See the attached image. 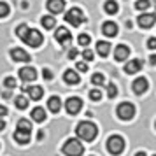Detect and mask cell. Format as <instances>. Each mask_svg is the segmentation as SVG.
<instances>
[{
    "mask_svg": "<svg viewBox=\"0 0 156 156\" xmlns=\"http://www.w3.org/2000/svg\"><path fill=\"white\" fill-rule=\"evenodd\" d=\"M76 133H77V137L81 140L91 142V140H95L98 130H97V125L91 123V121H81L77 125V128H76Z\"/></svg>",
    "mask_w": 156,
    "mask_h": 156,
    "instance_id": "6da1fadb",
    "label": "cell"
},
{
    "mask_svg": "<svg viewBox=\"0 0 156 156\" xmlns=\"http://www.w3.org/2000/svg\"><path fill=\"white\" fill-rule=\"evenodd\" d=\"M21 41H23L25 44L32 46V48H39V46L42 44L44 37H42V34H41L39 30H35V28H28L27 32H25V35L21 37Z\"/></svg>",
    "mask_w": 156,
    "mask_h": 156,
    "instance_id": "7a4b0ae2",
    "label": "cell"
},
{
    "mask_svg": "<svg viewBox=\"0 0 156 156\" xmlns=\"http://www.w3.org/2000/svg\"><path fill=\"white\" fill-rule=\"evenodd\" d=\"M84 151V146L81 144L79 139H69L63 144V153L67 156H81Z\"/></svg>",
    "mask_w": 156,
    "mask_h": 156,
    "instance_id": "3957f363",
    "label": "cell"
},
{
    "mask_svg": "<svg viewBox=\"0 0 156 156\" xmlns=\"http://www.w3.org/2000/svg\"><path fill=\"white\" fill-rule=\"evenodd\" d=\"M123 149H125V140H123V137L119 135H111L109 139H107V151L111 153V154L118 156L123 153Z\"/></svg>",
    "mask_w": 156,
    "mask_h": 156,
    "instance_id": "277c9868",
    "label": "cell"
},
{
    "mask_svg": "<svg viewBox=\"0 0 156 156\" xmlns=\"http://www.w3.org/2000/svg\"><path fill=\"white\" fill-rule=\"evenodd\" d=\"M65 21L69 23V25H72V27H79V25H83V23L86 21V18H84V14H83L81 9L72 7L70 11L65 12Z\"/></svg>",
    "mask_w": 156,
    "mask_h": 156,
    "instance_id": "5b68a950",
    "label": "cell"
},
{
    "mask_svg": "<svg viewBox=\"0 0 156 156\" xmlns=\"http://www.w3.org/2000/svg\"><path fill=\"white\" fill-rule=\"evenodd\" d=\"M116 112L119 116V119L130 121L135 116V107H133V104H130V102H123V104L118 105V111H116Z\"/></svg>",
    "mask_w": 156,
    "mask_h": 156,
    "instance_id": "8992f818",
    "label": "cell"
},
{
    "mask_svg": "<svg viewBox=\"0 0 156 156\" xmlns=\"http://www.w3.org/2000/svg\"><path fill=\"white\" fill-rule=\"evenodd\" d=\"M81 107H83V100L79 98V97H70L65 102V109H67L69 114H77L81 111Z\"/></svg>",
    "mask_w": 156,
    "mask_h": 156,
    "instance_id": "52a82bcc",
    "label": "cell"
},
{
    "mask_svg": "<svg viewBox=\"0 0 156 156\" xmlns=\"http://www.w3.org/2000/svg\"><path fill=\"white\" fill-rule=\"evenodd\" d=\"M55 39H56L58 42H62L63 46H67V44L72 42V34L65 27H58L56 34H55Z\"/></svg>",
    "mask_w": 156,
    "mask_h": 156,
    "instance_id": "ba28073f",
    "label": "cell"
},
{
    "mask_svg": "<svg viewBox=\"0 0 156 156\" xmlns=\"http://www.w3.org/2000/svg\"><path fill=\"white\" fill-rule=\"evenodd\" d=\"M20 79L25 81V83H32V81L37 79V70L34 67H23L20 70Z\"/></svg>",
    "mask_w": 156,
    "mask_h": 156,
    "instance_id": "9c48e42d",
    "label": "cell"
},
{
    "mask_svg": "<svg viewBox=\"0 0 156 156\" xmlns=\"http://www.w3.org/2000/svg\"><path fill=\"white\" fill-rule=\"evenodd\" d=\"M48 11H49L51 14H60V12H63L65 9V2L63 0H48Z\"/></svg>",
    "mask_w": 156,
    "mask_h": 156,
    "instance_id": "30bf717a",
    "label": "cell"
},
{
    "mask_svg": "<svg viewBox=\"0 0 156 156\" xmlns=\"http://www.w3.org/2000/svg\"><path fill=\"white\" fill-rule=\"evenodd\" d=\"M11 58L14 60V62H30L32 58L27 51H23L21 48H14V49H11Z\"/></svg>",
    "mask_w": 156,
    "mask_h": 156,
    "instance_id": "8fae6325",
    "label": "cell"
},
{
    "mask_svg": "<svg viewBox=\"0 0 156 156\" xmlns=\"http://www.w3.org/2000/svg\"><path fill=\"white\" fill-rule=\"evenodd\" d=\"M147 79L146 77H139V79H135L133 81V84H132V88H133V91L137 93V95H142V93H146L147 91Z\"/></svg>",
    "mask_w": 156,
    "mask_h": 156,
    "instance_id": "7c38bea8",
    "label": "cell"
},
{
    "mask_svg": "<svg viewBox=\"0 0 156 156\" xmlns=\"http://www.w3.org/2000/svg\"><path fill=\"white\" fill-rule=\"evenodd\" d=\"M21 90L25 93H28L32 100H39L44 95V88H41V86H25V88H21Z\"/></svg>",
    "mask_w": 156,
    "mask_h": 156,
    "instance_id": "4fadbf2b",
    "label": "cell"
},
{
    "mask_svg": "<svg viewBox=\"0 0 156 156\" xmlns=\"http://www.w3.org/2000/svg\"><path fill=\"white\" fill-rule=\"evenodd\" d=\"M154 21H156L154 14H142V16H139V20H137V23H139L140 28H151V27L154 25Z\"/></svg>",
    "mask_w": 156,
    "mask_h": 156,
    "instance_id": "5bb4252c",
    "label": "cell"
},
{
    "mask_svg": "<svg viewBox=\"0 0 156 156\" xmlns=\"http://www.w3.org/2000/svg\"><path fill=\"white\" fill-rule=\"evenodd\" d=\"M30 135H32V132H28V130L16 128V132H14V140L18 142V144H28V142H30Z\"/></svg>",
    "mask_w": 156,
    "mask_h": 156,
    "instance_id": "9a60e30c",
    "label": "cell"
},
{
    "mask_svg": "<svg viewBox=\"0 0 156 156\" xmlns=\"http://www.w3.org/2000/svg\"><path fill=\"white\" fill-rule=\"evenodd\" d=\"M128 55H130V48H128V46H125V44H121V46H118V48L114 49V58H116L118 62L126 60Z\"/></svg>",
    "mask_w": 156,
    "mask_h": 156,
    "instance_id": "2e32d148",
    "label": "cell"
},
{
    "mask_svg": "<svg viewBox=\"0 0 156 156\" xmlns=\"http://www.w3.org/2000/svg\"><path fill=\"white\" fill-rule=\"evenodd\" d=\"M102 32H104V35L107 37H116L118 35V25L112 21H105L102 25Z\"/></svg>",
    "mask_w": 156,
    "mask_h": 156,
    "instance_id": "e0dca14e",
    "label": "cell"
},
{
    "mask_svg": "<svg viewBox=\"0 0 156 156\" xmlns=\"http://www.w3.org/2000/svg\"><path fill=\"white\" fill-rule=\"evenodd\" d=\"M140 69H142L140 60H128V63L125 65V72H126V74H137Z\"/></svg>",
    "mask_w": 156,
    "mask_h": 156,
    "instance_id": "ac0fdd59",
    "label": "cell"
},
{
    "mask_svg": "<svg viewBox=\"0 0 156 156\" xmlns=\"http://www.w3.org/2000/svg\"><path fill=\"white\" fill-rule=\"evenodd\" d=\"M63 79H65V83L67 84H77L79 83V74L76 70H65V74H63Z\"/></svg>",
    "mask_w": 156,
    "mask_h": 156,
    "instance_id": "d6986e66",
    "label": "cell"
},
{
    "mask_svg": "<svg viewBox=\"0 0 156 156\" xmlns=\"http://www.w3.org/2000/svg\"><path fill=\"white\" fill-rule=\"evenodd\" d=\"M32 119L34 121H37V123H42L44 119H46V111H44L42 107H35L34 111H32Z\"/></svg>",
    "mask_w": 156,
    "mask_h": 156,
    "instance_id": "ffe728a7",
    "label": "cell"
},
{
    "mask_svg": "<svg viewBox=\"0 0 156 156\" xmlns=\"http://www.w3.org/2000/svg\"><path fill=\"white\" fill-rule=\"evenodd\" d=\"M48 107H49L51 112H60V109H62V100L58 98V97H51L48 100Z\"/></svg>",
    "mask_w": 156,
    "mask_h": 156,
    "instance_id": "44dd1931",
    "label": "cell"
},
{
    "mask_svg": "<svg viewBox=\"0 0 156 156\" xmlns=\"http://www.w3.org/2000/svg\"><path fill=\"white\" fill-rule=\"evenodd\" d=\"M97 53H98L100 56H107V55L111 53V44L105 42V41L98 42V44H97Z\"/></svg>",
    "mask_w": 156,
    "mask_h": 156,
    "instance_id": "7402d4cb",
    "label": "cell"
},
{
    "mask_svg": "<svg viewBox=\"0 0 156 156\" xmlns=\"http://www.w3.org/2000/svg\"><path fill=\"white\" fill-rule=\"evenodd\" d=\"M104 9H105L107 14H116V12L119 11V5H118V2H114V0H107L105 4H104Z\"/></svg>",
    "mask_w": 156,
    "mask_h": 156,
    "instance_id": "603a6c76",
    "label": "cell"
},
{
    "mask_svg": "<svg viewBox=\"0 0 156 156\" xmlns=\"http://www.w3.org/2000/svg\"><path fill=\"white\" fill-rule=\"evenodd\" d=\"M41 23H42V27L44 28H55V25H56V20L53 18V16H42V20H41Z\"/></svg>",
    "mask_w": 156,
    "mask_h": 156,
    "instance_id": "cb8c5ba5",
    "label": "cell"
},
{
    "mask_svg": "<svg viewBox=\"0 0 156 156\" xmlns=\"http://www.w3.org/2000/svg\"><path fill=\"white\" fill-rule=\"evenodd\" d=\"M16 107L18 109H27L28 107V100H27V97H23V95H20V97H16Z\"/></svg>",
    "mask_w": 156,
    "mask_h": 156,
    "instance_id": "d4e9b609",
    "label": "cell"
},
{
    "mask_svg": "<svg viewBox=\"0 0 156 156\" xmlns=\"http://www.w3.org/2000/svg\"><path fill=\"white\" fill-rule=\"evenodd\" d=\"M91 83L95 86H102L104 83H105V77H104V74H93V77H91Z\"/></svg>",
    "mask_w": 156,
    "mask_h": 156,
    "instance_id": "484cf974",
    "label": "cell"
},
{
    "mask_svg": "<svg viewBox=\"0 0 156 156\" xmlns=\"http://www.w3.org/2000/svg\"><path fill=\"white\" fill-rule=\"evenodd\" d=\"M16 128H21V130H28V132H32V123H30L28 119H20L18 121V125H16Z\"/></svg>",
    "mask_w": 156,
    "mask_h": 156,
    "instance_id": "4316f807",
    "label": "cell"
},
{
    "mask_svg": "<svg viewBox=\"0 0 156 156\" xmlns=\"http://www.w3.org/2000/svg\"><path fill=\"white\" fill-rule=\"evenodd\" d=\"M116 95H118V86L114 84V83L107 84V97H109V98H114Z\"/></svg>",
    "mask_w": 156,
    "mask_h": 156,
    "instance_id": "83f0119b",
    "label": "cell"
},
{
    "mask_svg": "<svg viewBox=\"0 0 156 156\" xmlns=\"http://www.w3.org/2000/svg\"><path fill=\"white\" fill-rule=\"evenodd\" d=\"M135 7L139 9V11H146V9L151 7V2H149V0H139V2L135 4Z\"/></svg>",
    "mask_w": 156,
    "mask_h": 156,
    "instance_id": "f1b7e54d",
    "label": "cell"
},
{
    "mask_svg": "<svg viewBox=\"0 0 156 156\" xmlns=\"http://www.w3.org/2000/svg\"><path fill=\"white\" fill-rule=\"evenodd\" d=\"M77 41H79V44H81V46H84V48H86L88 44L91 42V37L88 35V34H81V35H79V39H77Z\"/></svg>",
    "mask_w": 156,
    "mask_h": 156,
    "instance_id": "f546056e",
    "label": "cell"
},
{
    "mask_svg": "<svg viewBox=\"0 0 156 156\" xmlns=\"http://www.w3.org/2000/svg\"><path fill=\"white\" fill-rule=\"evenodd\" d=\"M4 86H5V88H9V90L16 88V79L14 77H5V79H4Z\"/></svg>",
    "mask_w": 156,
    "mask_h": 156,
    "instance_id": "4dcf8cb0",
    "label": "cell"
},
{
    "mask_svg": "<svg viewBox=\"0 0 156 156\" xmlns=\"http://www.w3.org/2000/svg\"><path fill=\"white\" fill-rule=\"evenodd\" d=\"M9 14V5L5 2H0V18H5Z\"/></svg>",
    "mask_w": 156,
    "mask_h": 156,
    "instance_id": "1f68e13d",
    "label": "cell"
},
{
    "mask_svg": "<svg viewBox=\"0 0 156 156\" xmlns=\"http://www.w3.org/2000/svg\"><path fill=\"white\" fill-rule=\"evenodd\" d=\"M27 30H28V25H25V23H23V25H20V27L16 28V35L21 39V37L25 35V32H27Z\"/></svg>",
    "mask_w": 156,
    "mask_h": 156,
    "instance_id": "d6a6232c",
    "label": "cell"
},
{
    "mask_svg": "<svg viewBox=\"0 0 156 156\" xmlns=\"http://www.w3.org/2000/svg\"><path fill=\"white\" fill-rule=\"evenodd\" d=\"M90 98L95 100V102H98V100L102 98V93H100V90H91V91H90Z\"/></svg>",
    "mask_w": 156,
    "mask_h": 156,
    "instance_id": "836d02e7",
    "label": "cell"
},
{
    "mask_svg": "<svg viewBox=\"0 0 156 156\" xmlns=\"http://www.w3.org/2000/svg\"><path fill=\"white\" fill-rule=\"evenodd\" d=\"M83 58H84L86 62H88V60H93V51L88 49V48H84V51H83Z\"/></svg>",
    "mask_w": 156,
    "mask_h": 156,
    "instance_id": "e575fe53",
    "label": "cell"
},
{
    "mask_svg": "<svg viewBox=\"0 0 156 156\" xmlns=\"http://www.w3.org/2000/svg\"><path fill=\"white\" fill-rule=\"evenodd\" d=\"M77 70L79 72H86L88 70V63H86V62H77Z\"/></svg>",
    "mask_w": 156,
    "mask_h": 156,
    "instance_id": "d590c367",
    "label": "cell"
},
{
    "mask_svg": "<svg viewBox=\"0 0 156 156\" xmlns=\"http://www.w3.org/2000/svg\"><path fill=\"white\" fill-rule=\"evenodd\" d=\"M77 55H79V51L76 49V48H72V49L69 51V58H70V60H76V58H77Z\"/></svg>",
    "mask_w": 156,
    "mask_h": 156,
    "instance_id": "8d00e7d4",
    "label": "cell"
},
{
    "mask_svg": "<svg viewBox=\"0 0 156 156\" xmlns=\"http://www.w3.org/2000/svg\"><path fill=\"white\" fill-rule=\"evenodd\" d=\"M147 48H149V49H154V48H156V39H154V37H151V39L147 41Z\"/></svg>",
    "mask_w": 156,
    "mask_h": 156,
    "instance_id": "74e56055",
    "label": "cell"
},
{
    "mask_svg": "<svg viewBox=\"0 0 156 156\" xmlns=\"http://www.w3.org/2000/svg\"><path fill=\"white\" fill-rule=\"evenodd\" d=\"M42 76H44L46 79H53V72H51L49 69H44V70H42Z\"/></svg>",
    "mask_w": 156,
    "mask_h": 156,
    "instance_id": "f35d334b",
    "label": "cell"
},
{
    "mask_svg": "<svg viewBox=\"0 0 156 156\" xmlns=\"http://www.w3.org/2000/svg\"><path fill=\"white\" fill-rule=\"evenodd\" d=\"M5 114H7V107L0 105V118H2V116H5Z\"/></svg>",
    "mask_w": 156,
    "mask_h": 156,
    "instance_id": "ab89813d",
    "label": "cell"
},
{
    "mask_svg": "<svg viewBox=\"0 0 156 156\" xmlns=\"http://www.w3.org/2000/svg\"><path fill=\"white\" fill-rule=\"evenodd\" d=\"M4 128H5V121H4V119H2V118H0V132H2Z\"/></svg>",
    "mask_w": 156,
    "mask_h": 156,
    "instance_id": "60d3db41",
    "label": "cell"
},
{
    "mask_svg": "<svg viewBox=\"0 0 156 156\" xmlns=\"http://www.w3.org/2000/svg\"><path fill=\"white\" fill-rule=\"evenodd\" d=\"M149 63H151V65H154V63H156V56H154V55L149 58Z\"/></svg>",
    "mask_w": 156,
    "mask_h": 156,
    "instance_id": "b9f144b4",
    "label": "cell"
},
{
    "mask_svg": "<svg viewBox=\"0 0 156 156\" xmlns=\"http://www.w3.org/2000/svg\"><path fill=\"white\" fill-rule=\"evenodd\" d=\"M135 156H146V153H144V151H139V153H137Z\"/></svg>",
    "mask_w": 156,
    "mask_h": 156,
    "instance_id": "7bdbcfd3",
    "label": "cell"
}]
</instances>
